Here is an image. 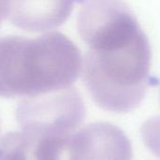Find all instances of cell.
<instances>
[{
  "instance_id": "obj_1",
  "label": "cell",
  "mask_w": 160,
  "mask_h": 160,
  "mask_svg": "<svg viewBox=\"0 0 160 160\" xmlns=\"http://www.w3.org/2000/svg\"><path fill=\"white\" fill-rule=\"evenodd\" d=\"M77 29L88 46L81 73L97 106L126 113L143 101L151 84V47L123 0H88Z\"/></svg>"
},
{
  "instance_id": "obj_2",
  "label": "cell",
  "mask_w": 160,
  "mask_h": 160,
  "mask_svg": "<svg viewBox=\"0 0 160 160\" xmlns=\"http://www.w3.org/2000/svg\"><path fill=\"white\" fill-rule=\"evenodd\" d=\"M82 56L65 35L50 32L34 38H0V97L29 98L74 84Z\"/></svg>"
},
{
  "instance_id": "obj_3",
  "label": "cell",
  "mask_w": 160,
  "mask_h": 160,
  "mask_svg": "<svg viewBox=\"0 0 160 160\" xmlns=\"http://www.w3.org/2000/svg\"><path fill=\"white\" fill-rule=\"evenodd\" d=\"M85 118V106L77 90L65 89L25 98L16 109L23 131L41 136H63L75 131Z\"/></svg>"
},
{
  "instance_id": "obj_4",
  "label": "cell",
  "mask_w": 160,
  "mask_h": 160,
  "mask_svg": "<svg viewBox=\"0 0 160 160\" xmlns=\"http://www.w3.org/2000/svg\"><path fill=\"white\" fill-rule=\"evenodd\" d=\"M61 160H132V146L117 126L93 123L66 138Z\"/></svg>"
},
{
  "instance_id": "obj_5",
  "label": "cell",
  "mask_w": 160,
  "mask_h": 160,
  "mask_svg": "<svg viewBox=\"0 0 160 160\" xmlns=\"http://www.w3.org/2000/svg\"><path fill=\"white\" fill-rule=\"evenodd\" d=\"M7 18L15 26L42 32L61 25L73 10L74 0H8Z\"/></svg>"
},
{
  "instance_id": "obj_6",
  "label": "cell",
  "mask_w": 160,
  "mask_h": 160,
  "mask_svg": "<svg viewBox=\"0 0 160 160\" xmlns=\"http://www.w3.org/2000/svg\"><path fill=\"white\" fill-rule=\"evenodd\" d=\"M45 138L37 134L16 131L0 140V160H45Z\"/></svg>"
},
{
  "instance_id": "obj_7",
  "label": "cell",
  "mask_w": 160,
  "mask_h": 160,
  "mask_svg": "<svg viewBox=\"0 0 160 160\" xmlns=\"http://www.w3.org/2000/svg\"><path fill=\"white\" fill-rule=\"evenodd\" d=\"M141 136L147 148L160 158V116L152 117L142 125Z\"/></svg>"
},
{
  "instance_id": "obj_8",
  "label": "cell",
  "mask_w": 160,
  "mask_h": 160,
  "mask_svg": "<svg viewBox=\"0 0 160 160\" xmlns=\"http://www.w3.org/2000/svg\"><path fill=\"white\" fill-rule=\"evenodd\" d=\"M8 8V0H0V24H1L2 21L5 18H7Z\"/></svg>"
},
{
  "instance_id": "obj_9",
  "label": "cell",
  "mask_w": 160,
  "mask_h": 160,
  "mask_svg": "<svg viewBox=\"0 0 160 160\" xmlns=\"http://www.w3.org/2000/svg\"><path fill=\"white\" fill-rule=\"evenodd\" d=\"M88 0H74V2H76V3H85Z\"/></svg>"
}]
</instances>
